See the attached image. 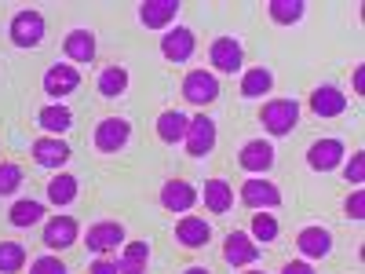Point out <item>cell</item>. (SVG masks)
<instances>
[{
    "label": "cell",
    "instance_id": "cell-1",
    "mask_svg": "<svg viewBox=\"0 0 365 274\" xmlns=\"http://www.w3.org/2000/svg\"><path fill=\"white\" fill-rule=\"evenodd\" d=\"M259 125L267 136H289L299 125V103L296 99H270L259 110Z\"/></svg>",
    "mask_w": 365,
    "mask_h": 274
},
{
    "label": "cell",
    "instance_id": "cell-2",
    "mask_svg": "<svg viewBox=\"0 0 365 274\" xmlns=\"http://www.w3.org/2000/svg\"><path fill=\"white\" fill-rule=\"evenodd\" d=\"M8 37L15 48H37L44 41V15L37 8H22L15 11L11 26H8Z\"/></svg>",
    "mask_w": 365,
    "mask_h": 274
},
{
    "label": "cell",
    "instance_id": "cell-3",
    "mask_svg": "<svg viewBox=\"0 0 365 274\" xmlns=\"http://www.w3.org/2000/svg\"><path fill=\"white\" fill-rule=\"evenodd\" d=\"M241 205H249L256 212H270V208H282V191L278 183H270L263 176H252L241 183Z\"/></svg>",
    "mask_w": 365,
    "mask_h": 274
},
{
    "label": "cell",
    "instance_id": "cell-4",
    "mask_svg": "<svg viewBox=\"0 0 365 274\" xmlns=\"http://www.w3.org/2000/svg\"><path fill=\"white\" fill-rule=\"evenodd\" d=\"M182 99L194 106H208L220 99V77L212 70H190L182 77Z\"/></svg>",
    "mask_w": 365,
    "mask_h": 274
},
{
    "label": "cell",
    "instance_id": "cell-5",
    "mask_svg": "<svg viewBox=\"0 0 365 274\" xmlns=\"http://www.w3.org/2000/svg\"><path fill=\"white\" fill-rule=\"evenodd\" d=\"M208 63L220 73H237L241 63H245V48H241L237 37H216L208 44Z\"/></svg>",
    "mask_w": 365,
    "mask_h": 274
},
{
    "label": "cell",
    "instance_id": "cell-6",
    "mask_svg": "<svg viewBox=\"0 0 365 274\" xmlns=\"http://www.w3.org/2000/svg\"><path fill=\"white\" fill-rule=\"evenodd\" d=\"M132 139V125L125 117H103L99 128H96V150L99 154H117V150H125Z\"/></svg>",
    "mask_w": 365,
    "mask_h": 274
},
{
    "label": "cell",
    "instance_id": "cell-7",
    "mask_svg": "<svg viewBox=\"0 0 365 274\" xmlns=\"http://www.w3.org/2000/svg\"><path fill=\"white\" fill-rule=\"evenodd\" d=\"M81 88V70L73 63H51L44 70V91H48V99H66L70 91Z\"/></svg>",
    "mask_w": 365,
    "mask_h": 274
},
{
    "label": "cell",
    "instance_id": "cell-8",
    "mask_svg": "<svg viewBox=\"0 0 365 274\" xmlns=\"http://www.w3.org/2000/svg\"><path fill=\"white\" fill-rule=\"evenodd\" d=\"M194 51H197V37H194L190 26H172V29H165L161 55L168 59V63H187Z\"/></svg>",
    "mask_w": 365,
    "mask_h": 274
},
{
    "label": "cell",
    "instance_id": "cell-9",
    "mask_svg": "<svg viewBox=\"0 0 365 274\" xmlns=\"http://www.w3.org/2000/svg\"><path fill=\"white\" fill-rule=\"evenodd\" d=\"M182 146H187L190 158L212 154V146H216V121L205 117V113L190 117V128H187V139H182Z\"/></svg>",
    "mask_w": 365,
    "mask_h": 274
},
{
    "label": "cell",
    "instance_id": "cell-10",
    "mask_svg": "<svg viewBox=\"0 0 365 274\" xmlns=\"http://www.w3.org/2000/svg\"><path fill=\"white\" fill-rule=\"evenodd\" d=\"M29 154H34V161H37L41 168H55V172L73 158V154H70V143H66V139H55V136H41V139H34Z\"/></svg>",
    "mask_w": 365,
    "mask_h": 274
},
{
    "label": "cell",
    "instance_id": "cell-11",
    "mask_svg": "<svg viewBox=\"0 0 365 274\" xmlns=\"http://www.w3.org/2000/svg\"><path fill=\"white\" fill-rule=\"evenodd\" d=\"M274 146L267 143V139H249L245 146L237 150V165L245 168V172H252V176H263V172H270L274 168Z\"/></svg>",
    "mask_w": 365,
    "mask_h": 274
},
{
    "label": "cell",
    "instance_id": "cell-12",
    "mask_svg": "<svg viewBox=\"0 0 365 274\" xmlns=\"http://www.w3.org/2000/svg\"><path fill=\"white\" fill-rule=\"evenodd\" d=\"M77 234H81V227H77L73 216H51V220L44 223V245H48L51 253L73 249V245H77Z\"/></svg>",
    "mask_w": 365,
    "mask_h": 274
},
{
    "label": "cell",
    "instance_id": "cell-13",
    "mask_svg": "<svg viewBox=\"0 0 365 274\" xmlns=\"http://www.w3.org/2000/svg\"><path fill=\"white\" fill-rule=\"evenodd\" d=\"M344 158H347V150H344L340 139H318V143H311V150H307V165H311L314 172L340 168Z\"/></svg>",
    "mask_w": 365,
    "mask_h": 274
},
{
    "label": "cell",
    "instance_id": "cell-14",
    "mask_svg": "<svg viewBox=\"0 0 365 274\" xmlns=\"http://www.w3.org/2000/svg\"><path fill=\"white\" fill-rule=\"evenodd\" d=\"M223 260H227L230 267H249V263L259 260V245H256L245 230H234V234H227V241H223Z\"/></svg>",
    "mask_w": 365,
    "mask_h": 274
},
{
    "label": "cell",
    "instance_id": "cell-15",
    "mask_svg": "<svg viewBox=\"0 0 365 274\" xmlns=\"http://www.w3.org/2000/svg\"><path fill=\"white\" fill-rule=\"evenodd\" d=\"M175 241L182 249H205L212 241V223L205 216H182L175 223Z\"/></svg>",
    "mask_w": 365,
    "mask_h": 274
},
{
    "label": "cell",
    "instance_id": "cell-16",
    "mask_svg": "<svg viewBox=\"0 0 365 274\" xmlns=\"http://www.w3.org/2000/svg\"><path fill=\"white\" fill-rule=\"evenodd\" d=\"M296 249L303 260H325L332 253V234L325 227H303L296 234Z\"/></svg>",
    "mask_w": 365,
    "mask_h": 274
},
{
    "label": "cell",
    "instance_id": "cell-17",
    "mask_svg": "<svg viewBox=\"0 0 365 274\" xmlns=\"http://www.w3.org/2000/svg\"><path fill=\"white\" fill-rule=\"evenodd\" d=\"M117 245H125V227L117 220H103L88 227V249L91 253H113Z\"/></svg>",
    "mask_w": 365,
    "mask_h": 274
},
{
    "label": "cell",
    "instance_id": "cell-18",
    "mask_svg": "<svg viewBox=\"0 0 365 274\" xmlns=\"http://www.w3.org/2000/svg\"><path fill=\"white\" fill-rule=\"evenodd\" d=\"M179 15V0H143L139 4V22L146 29H168Z\"/></svg>",
    "mask_w": 365,
    "mask_h": 274
},
{
    "label": "cell",
    "instance_id": "cell-19",
    "mask_svg": "<svg viewBox=\"0 0 365 274\" xmlns=\"http://www.w3.org/2000/svg\"><path fill=\"white\" fill-rule=\"evenodd\" d=\"M161 205L168 212H190L197 205V191L190 187L187 179H168L161 187Z\"/></svg>",
    "mask_w": 365,
    "mask_h": 274
},
{
    "label": "cell",
    "instance_id": "cell-20",
    "mask_svg": "<svg viewBox=\"0 0 365 274\" xmlns=\"http://www.w3.org/2000/svg\"><path fill=\"white\" fill-rule=\"evenodd\" d=\"M37 125L44 128V136L63 139V136L73 128V113H70V106H63V103H48V106H41V113H37Z\"/></svg>",
    "mask_w": 365,
    "mask_h": 274
},
{
    "label": "cell",
    "instance_id": "cell-21",
    "mask_svg": "<svg viewBox=\"0 0 365 274\" xmlns=\"http://www.w3.org/2000/svg\"><path fill=\"white\" fill-rule=\"evenodd\" d=\"M311 110L318 117H340L347 110V96H344L336 84H322V88L311 91Z\"/></svg>",
    "mask_w": 365,
    "mask_h": 274
},
{
    "label": "cell",
    "instance_id": "cell-22",
    "mask_svg": "<svg viewBox=\"0 0 365 274\" xmlns=\"http://www.w3.org/2000/svg\"><path fill=\"white\" fill-rule=\"evenodd\" d=\"M63 48H66V59L73 66H84L96 59V34H91V29H70Z\"/></svg>",
    "mask_w": 365,
    "mask_h": 274
},
{
    "label": "cell",
    "instance_id": "cell-23",
    "mask_svg": "<svg viewBox=\"0 0 365 274\" xmlns=\"http://www.w3.org/2000/svg\"><path fill=\"white\" fill-rule=\"evenodd\" d=\"M187 128H190V117L182 113V110H165V113L158 117V139L168 143V146H175V143L187 139Z\"/></svg>",
    "mask_w": 365,
    "mask_h": 274
},
{
    "label": "cell",
    "instance_id": "cell-24",
    "mask_svg": "<svg viewBox=\"0 0 365 274\" xmlns=\"http://www.w3.org/2000/svg\"><path fill=\"white\" fill-rule=\"evenodd\" d=\"M205 208L212 216H223V212L234 208V187L227 179H208L205 183Z\"/></svg>",
    "mask_w": 365,
    "mask_h": 274
},
{
    "label": "cell",
    "instance_id": "cell-25",
    "mask_svg": "<svg viewBox=\"0 0 365 274\" xmlns=\"http://www.w3.org/2000/svg\"><path fill=\"white\" fill-rule=\"evenodd\" d=\"M146 260H150L146 241H125V253L113 263H117V274H146Z\"/></svg>",
    "mask_w": 365,
    "mask_h": 274
},
{
    "label": "cell",
    "instance_id": "cell-26",
    "mask_svg": "<svg viewBox=\"0 0 365 274\" xmlns=\"http://www.w3.org/2000/svg\"><path fill=\"white\" fill-rule=\"evenodd\" d=\"M77 194H81V183H77V176H70V172H58V176L48 183V201H51L55 208L73 205Z\"/></svg>",
    "mask_w": 365,
    "mask_h": 274
},
{
    "label": "cell",
    "instance_id": "cell-27",
    "mask_svg": "<svg viewBox=\"0 0 365 274\" xmlns=\"http://www.w3.org/2000/svg\"><path fill=\"white\" fill-rule=\"evenodd\" d=\"M270 88H274V73L267 66H256V70L241 73V96L245 99H263Z\"/></svg>",
    "mask_w": 365,
    "mask_h": 274
},
{
    "label": "cell",
    "instance_id": "cell-28",
    "mask_svg": "<svg viewBox=\"0 0 365 274\" xmlns=\"http://www.w3.org/2000/svg\"><path fill=\"white\" fill-rule=\"evenodd\" d=\"M303 11H307V4H303V0H270V4H267L270 22H278V26H292V22H299Z\"/></svg>",
    "mask_w": 365,
    "mask_h": 274
},
{
    "label": "cell",
    "instance_id": "cell-29",
    "mask_svg": "<svg viewBox=\"0 0 365 274\" xmlns=\"http://www.w3.org/2000/svg\"><path fill=\"white\" fill-rule=\"evenodd\" d=\"M125 91H128V70L125 66H106L99 73V96L117 99V96H125Z\"/></svg>",
    "mask_w": 365,
    "mask_h": 274
},
{
    "label": "cell",
    "instance_id": "cell-30",
    "mask_svg": "<svg viewBox=\"0 0 365 274\" xmlns=\"http://www.w3.org/2000/svg\"><path fill=\"white\" fill-rule=\"evenodd\" d=\"M41 216H44V205L41 201H15L11 212H8L11 227H34V223H41Z\"/></svg>",
    "mask_w": 365,
    "mask_h": 274
},
{
    "label": "cell",
    "instance_id": "cell-31",
    "mask_svg": "<svg viewBox=\"0 0 365 274\" xmlns=\"http://www.w3.org/2000/svg\"><path fill=\"white\" fill-rule=\"evenodd\" d=\"M26 263V249L19 241H0V274H19Z\"/></svg>",
    "mask_w": 365,
    "mask_h": 274
},
{
    "label": "cell",
    "instance_id": "cell-32",
    "mask_svg": "<svg viewBox=\"0 0 365 274\" xmlns=\"http://www.w3.org/2000/svg\"><path fill=\"white\" fill-rule=\"evenodd\" d=\"M278 234H282V227H278V220H274V216H267V212L252 216V230H249L252 241H259V245H270V241L278 238Z\"/></svg>",
    "mask_w": 365,
    "mask_h": 274
},
{
    "label": "cell",
    "instance_id": "cell-33",
    "mask_svg": "<svg viewBox=\"0 0 365 274\" xmlns=\"http://www.w3.org/2000/svg\"><path fill=\"white\" fill-rule=\"evenodd\" d=\"M19 187H22V168L15 161H4V165H0V198L15 194Z\"/></svg>",
    "mask_w": 365,
    "mask_h": 274
},
{
    "label": "cell",
    "instance_id": "cell-34",
    "mask_svg": "<svg viewBox=\"0 0 365 274\" xmlns=\"http://www.w3.org/2000/svg\"><path fill=\"white\" fill-rule=\"evenodd\" d=\"M29 274H70V270L58 256H41V260L29 263Z\"/></svg>",
    "mask_w": 365,
    "mask_h": 274
},
{
    "label": "cell",
    "instance_id": "cell-35",
    "mask_svg": "<svg viewBox=\"0 0 365 274\" xmlns=\"http://www.w3.org/2000/svg\"><path fill=\"white\" fill-rule=\"evenodd\" d=\"M344 176H347V183H354V187H361V183H365V154H361V150H358V154H351Z\"/></svg>",
    "mask_w": 365,
    "mask_h": 274
},
{
    "label": "cell",
    "instance_id": "cell-36",
    "mask_svg": "<svg viewBox=\"0 0 365 274\" xmlns=\"http://www.w3.org/2000/svg\"><path fill=\"white\" fill-rule=\"evenodd\" d=\"M344 212H347V216H351L354 223H361V220H365V191H361V187H354V194L347 198Z\"/></svg>",
    "mask_w": 365,
    "mask_h": 274
},
{
    "label": "cell",
    "instance_id": "cell-37",
    "mask_svg": "<svg viewBox=\"0 0 365 274\" xmlns=\"http://www.w3.org/2000/svg\"><path fill=\"white\" fill-rule=\"evenodd\" d=\"M282 274H314V267H311L307 260H292V263L282 267Z\"/></svg>",
    "mask_w": 365,
    "mask_h": 274
},
{
    "label": "cell",
    "instance_id": "cell-38",
    "mask_svg": "<svg viewBox=\"0 0 365 274\" xmlns=\"http://www.w3.org/2000/svg\"><path fill=\"white\" fill-rule=\"evenodd\" d=\"M88 274H117V263L113 260H96L88 267Z\"/></svg>",
    "mask_w": 365,
    "mask_h": 274
},
{
    "label": "cell",
    "instance_id": "cell-39",
    "mask_svg": "<svg viewBox=\"0 0 365 274\" xmlns=\"http://www.w3.org/2000/svg\"><path fill=\"white\" fill-rule=\"evenodd\" d=\"M354 91H358V96L365 91V66H358V70H354Z\"/></svg>",
    "mask_w": 365,
    "mask_h": 274
},
{
    "label": "cell",
    "instance_id": "cell-40",
    "mask_svg": "<svg viewBox=\"0 0 365 274\" xmlns=\"http://www.w3.org/2000/svg\"><path fill=\"white\" fill-rule=\"evenodd\" d=\"M182 274H212V270H208V267H187Z\"/></svg>",
    "mask_w": 365,
    "mask_h": 274
},
{
    "label": "cell",
    "instance_id": "cell-41",
    "mask_svg": "<svg viewBox=\"0 0 365 274\" xmlns=\"http://www.w3.org/2000/svg\"><path fill=\"white\" fill-rule=\"evenodd\" d=\"M245 274H263V270H245Z\"/></svg>",
    "mask_w": 365,
    "mask_h": 274
}]
</instances>
